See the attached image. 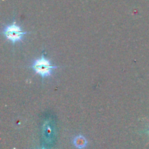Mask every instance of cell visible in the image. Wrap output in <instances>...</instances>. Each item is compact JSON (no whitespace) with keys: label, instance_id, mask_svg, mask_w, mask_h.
Returning <instances> with one entry per match:
<instances>
[{"label":"cell","instance_id":"obj_1","mask_svg":"<svg viewBox=\"0 0 149 149\" xmlns=\"http://www.w3.org/2000/svg\"><path fill=\"white\" fill-rule=\"evenodd\" d=\"M56 66H52L47 58L42 57L36 60L32 64V68L36 74H40L42 77H47L51 75L54 69L57 68Z\"/></svg>","mask_w":149,"mask_h":149},{"label":"cell","instance_id":"obj_2","mask_svg":"<svg viewBox=\"0 0 149 149\" xmlns=\"http://www.w3.org/2000/svg\"><path fill=\"white\" fill-rule=\"evenodd\" d=\"M3 34L8 40H10L13 43H15V42L21 40L26 32L21 31L20 26H17L14 21L13 24L4 28Z\"/></svg>","mask_w":149,"mask_h":149},{"label":"cell","instance_id":"obj_3","mask_svg":"<svg viewBox=\"0 0 149 149\" xmlns=\"http://www.w3.org/2000/svg\"><path fill=\"white\" fill-rule=\"evenodd\" d=\"M74 145L79 149H83L87 146V140L83 135H78L74 139Z\"/></svg>","mask_w":149,"mask_h":149}]
</instances>
